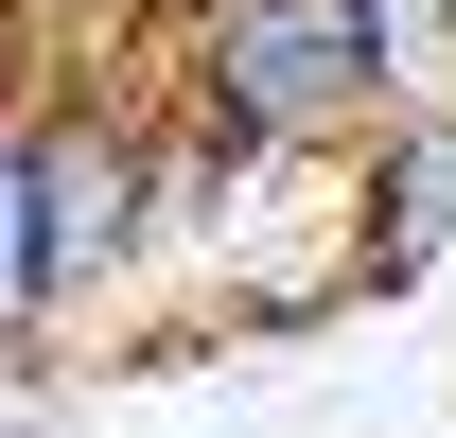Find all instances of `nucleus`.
<instances>
[{"instance_id":"obj_5","label":"nucleus","mask_w":456,"mask_h":438,"mask_svg":"<svg viewBox=\"0 0 456 438\" xmlns=\"http://www.w3.org/2000/svg\"><path fill=\"white\" fill-rule=\"evenodd\" d=\"M18 18H141V0H18Z\"/></svg>"},{"instance_id":"obj_1","label":"nucleus","mask_w":456,"mask_h":438,"mask_svg":"<svg viewBox=\"0 0 456 438\" xmlns=\"http://www.w3.org/2000/svg\"><path fill=\"white\" fill-rule=\"evenodd\" d=\"M159 106L211 141V175H316L369 123V18L351 0H159Z\"/></svg>"},{"instance_id":"obj_3","label":"nucleus","mask_w":456,"mask_h":438,"mask_svg":"<svg viewBox=\"0 0 456 438\" xmlns=\"http://www.w3.org/2000/svg\"><path fill=\"white\" fill-rule=\"evenodd\" d=\"M456 246V88L351 123V280H421Z\"/></svg>"},{"instance_id":"obj_2","label":"nucleus","mask_w":456,"mask_h":438,"mask_svg":"<svg viewBox=\"0 0 456 438\" xmlns=\"http://www.w3.org/2000/svg\"><path fill=\"white\" fill-rule=\"evenodd\" d=\"M159 264H175V106L36 88V316L70 333Z\"/></svg>"},{"instance_id":"obj_4","label":"nucleus","mask_w":456,"mask_h":438,"mask_svg":"<svg viewBox=\"0 0 456 438\" xmlns=\"http://www.w3.org/2000/svg\"><path fill=\"white\" fill-rule=\"evenodd\" d=\"M36 88H0V351H36Z\"/></svg>"}]
</instances>
